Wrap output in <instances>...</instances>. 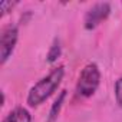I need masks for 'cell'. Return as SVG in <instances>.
I'll return each instance as SVG.
<instances>
[{"instance_id":"1","label":"cell","mask_w":122,"mask_h":122,"mask_svg":"<svg viewBox=\"0 0 122 122\" xmlns=\"http://www.w3.org/2000/svg\"><path fill=\"white\" fill-rule=\"evenodd\" d=\"M65 76V68L60 65L57 68H53L46 76H43L40 81H37L27 93V103L29 106H39L43 103L60 85Z\"/></svg>"},{"instance_id":"2","label":"cell","mask_w":122,"mask_h":122,"mask_svg":"<svg viewBox=\"0 0 122 122\" xmlns=\"http://www.w3.org/2000/svg\"><path fill=\"white\" fill-rule=\"evenodd\" d=\"M101 82V72L96 63H88L79 73L78 83H76V93L82 98L92 96Z\"/></svg>"},{"instance_id":"3","label":"cell","mask_w":122,"mask_h":122,"mask_svg":"<svg viewBox=\"0 0 122 122\" xmlns=\"http://www.w3.org/2000/svg\"><path fill=\"white\" fill-rule=\"evenodd\" d=\"M19 39V29L15 25H7L6 27H3L2 35H0V60L2 65H5L7 62V59L12 56L16 43Z\"/></svg>"},{"instance_id":"4","label":"cell","mask_w":122,"mask_h":122,"mask_svg":"<svg viewBox=\"0 0 122 122\" xmlns=\"http://www.w3.org/2000/svg\"><path fill=\"white\" fill-rule=\"evenodd\" d=\"M111 13V5L109 3H96L93 5L85 15L83 19V26L86 30H93L95 27H98L103 20L108 19Z\"/></svg>"},{"instance_id":"5","label":"cell","mask_w":122,"mask_h":122,"mask_svg":"<svg viewBox=\"0 0 122 122\" xmlns=\"http://www.w3.org/2000/svg\"><path fill=\"white\" fill-rule=\"evenodd\" d=\"M3 122H32V115L26 108L17 106L7 113Z\"/></svg>"},{"instance_id":"6","label":"cell","mask_w":122,"mask_h":122,"mask_svg":"<svg viewBox=\"0 0 122 122\" xmlns=\"http://www.w3.org/2000/svg\"><path fill=\"white\" fill-rule=\"evenodd\" d=\"M65 98H66V91H62L59 93V96L55 99L50 111H49V116H47V122H55L60 113V109H62V105L65 102Z\"/></svg>"},{"instance_id":"7","label":"cell","mask_w":122,"mask_h":122,"mask_svg":"<svg viewBox=\"0 0 122 122\" xmlns=\"http://www.w3.org/2000/svg\"><path fill=\"white\" fill-rule=\"evenodd\" d=\"M60 53H62V46H60V40L56 37L53 40L49 52H47V62H50V63L56 62V60L59 59V56H60Z\"/></svg>"},{"instance_id":"8","label":"cell","mask_w":122,"mask_h":122,"mask_svg":"<svg viewBox=\"0 0 122 122\" xmlns=\"http://www.w3.org/2000/svg\"><path fill=\"white\" fill-rule=\"evenodd\" d=\"M115 99L116 103L122 108V78H119L115 82Z\"/></svg>"},{"instance_id":"9","label":"cell","mask_w":122,"mask_h":122,"mask_svg":"<svg viewBox=\"0 0 122 122\" xmlns=\"http://www.w3.org/2000/svg\"><path fill=\"white\" fill-rule=\"evenodd\" d=\"M16 3H12V2H2L0 3V12H2V16H5L9 10V7H13Z\"/></svg>"}]
</instances>
